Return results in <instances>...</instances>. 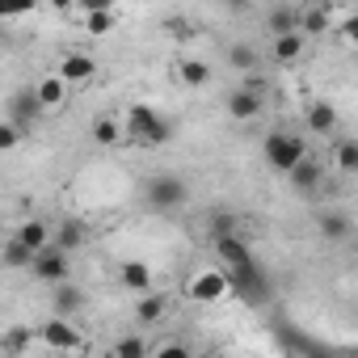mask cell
<instances>
[{"instance_id":"d6986e66","label":"cell","mask_w":358,"mask_h":358,"mask_svg":"<svg viewBox=\"0 0 358 358\" xmlns=\"http://www.w3.org/2000/svg\"><path fill=\"white\" fill-rule=\"evenodd\" d=\"M164 312H169V295H156V291H152V295H139V299H135V320H139V324H156Z\"/></svg>"},{"instance_id":"277c9868","label":"cell","mask_w":358,"mask_h":358,"mask_svg":"<svg viewBox=\"0 0 358 358\" xmlns=\"http://www.w3.org/2000/svg\"><path fill=\"white\" fill-rule=\"evenodd\" d=\"M262 152H266L270 169H274V173H287V177L308 160L303 139H299V135H291V131H270V135H266V143H262Z\"/></svg>"},{"instance_id":"4dcf8cb0","label":"cell","mask_w":358,"mask_h":358,"mask_svg":"<svg viewBox=\"0 0 358 358\" xmlns=\"http://www.w3.org/2000/svg\"><path fill=\"white\" fill-rule=\"evenodd\" d=\"M337 38H341L345 47H354V51H358V13H345V17L337 22Z\"/></svg>"},{"instance_id":"d6a6232c","label":"cell","mask_w":358,"mask_h":358,"mask_svg":"<svg viewBox=\"0 0 358 358\" xmlns=\"http://www.w3.org/2000/svg\"><path fill=\"white\" fill-rule=\"evenodd\" d=\"M26 341H30V329H9L5 333V354H17Z\"/></svg>"},{"instance_id":"ac0fdd59","label":"cell","mask_w":358,"mask_h":358,"mask_svg":"<svg viewBox=\"0 0 358 358\" xmlns=\"http://www.w3.org/2000/svg\"><path fill=\"white\" fill-rule=\"evenodd\" d=\"M51 308H55V316L72 320V316H76V312L85 308V295H80V287H72V282L55 287V295H51Z\"/></svg>"},{"instance_id":"f1b7e54d","label":"cell","mask_w":358,"mask_h":358,"mask_svg":"<svg viewBox=\"0 0 358 358\" xmlns=\"http://www.w3.org/2000/svg\"><path fill=\"white\" fill-rule=\"evenodd\" d=\"M211 236L220 241V236H241V220L232 215V211H215L211 215Z\"/></svg>"},{"instance_id":"ffe728a7","label":"cell","mask_w":358,"mask_h":358,"mask_svg":"<svg viewBox=\"0 0 358 358\" xmlns=\"http://www.w3.org/2000/svg\"><path fill=\"white\" fill-rule=\"evenodd\" d=\"M316 228H320L324 241H345V236H350V220H345L341 211H320V215H316Z\"/></svg>"},{"instance_id":"1f68e13d","label":"cell","mask_w":358,"mask_h":358,"mask_svg":"<svg viewBox=\"0 0 358 358\" xmlns=\"http://www.w3.org/2000/svg\"><path fill=\"white\" fill-rule=\"evenodd\" d=\"M152 358H194V354H190V345H182V341H164Z\"/></svg>"},{"instance_id":"9a60e30c","label":"cell","mask_w":358,"mask_h":358,"mask_svg":"<svg viewBox=\"0 0 358 358\" xmlns=\"http://www.w3.org/2000/svg\"><path fill=\"white\" fill-rule=\"evenodd\" d=\"M34 97H38L43 114H51V110H59V106L68 101V85H64L59 76H43V80L34 85Z\"/></svg>"},{"instance_id":"52a82bcc","label":"cell","mask_w":358,"mask_h":358,"mask_svg":"<svg viewBox=\"0 0 358 358\" xmlns=\"http://www.w3.org/2000/svg\"><path fill=\"white\" fill-rule=\"evenodd\" d=\"M38 282H51V287H64L68 282V274H72V253H64V249H47V253H38L34 257V270H30Z\"/></svg>"},{"instance_id":"2e32d148","label":"cell","mask_w":358,"mask_h":358,"mask_svg":"<svg viewBox=\"0 0 358 358\" xmlns=\"http://www.w3.org/2000/svg\"><path fill=\"white\" fill-rule=\"evenodd\" d=\"M228 114H232L236 122L257 118V114H262V93H257V89H236V93L228 97Z\"/></svg>"},{"instance_id":"cb8c5ba5","label":"cell","mask_w":358,"mask_h":358,"mask_svg":"<svg viewBox=\"0 0 358 358\" xmlns=\"http://www.w3.org/2000/svg\"><path fill=\"white\" fill-rule=\"evenodd\" d=\"M110 358H152V354H148V341L131 333V337H118V341H114Z\"/></svg>"},{"instance_id":"4316f807","label":"cell","mask_w":358,"mask_h":358,"mask_svg":"<svg viewBox=\"0 0 358 358\" xmlns=\"http://www.w3.org/2000/svg\"><path fill=\"white\" fill-rule=\"evenodd\" d=\"M333 9H303V34H329Z\"/></svg>"},{"instance_id":"7402d4cb","label":"cell","mask_w":358,"mask_h":358,"mask_svg":"<svg viewBox=\"0 0 358 358\" xmlns=\"http://www.w3.org/2000/svg\"><path fill=\"white\" fill-rule=\"evenodd\" d=\"M80 245H85V224H80V220H64V224L55 228V249L72 253V249H80Z\"/></svg>"},{"instance_id":"3957f363","label":"cell","mask_w":358,"mask_h":358,"mask_svg":"<svg viewBox=\"0 0 358 358\" xmlns=\"http://www.w3.org/2000/svg\"><path fill=\"white\" fill-rule=\"evenodd\" d=\"M143 203L152 211H160V215H173V211H182L190 203V190H186V182L177 173H156L143 186Z\"/></svg>"},{"instance_id":"e0dca14e","label":"cell","mask_w":358,"mask_h":358,"mask_svg":"<svg viewBox=\"0 0 358 358\" xmlns=\"http://www.w3.org/2000/svg\"><path fill=\"white\" fill-rule=\"evenodd\" d=\"M320 182H324V164H320V160H312V156L291 173V186H295L299 194H316V186H320Z\"/></svg>"},{"instance_id":"44dd1931","label":"cell","mask_w":358,"mask_h":358,"mask_svg":"<svg viewBox=\"0 0 358 358\" xmlns=\"http://www.w3.org/2000/svg\"><path fill=\"white\" fill-rule=\"evenodd\" d=\"M177 76H182V85H190V89L211 85V68H207V59H182V64H177Z\"/></svg>"},{"instance_id":"9c48e42d","label":"cell","mask_w":358,"mask_h":358,"mask_svg":"<svg viewBox=\"0 0 358 358\" xmlns=\"http://www.w3.org/2000/svg\"><path fill=\"white\" fill-rule=\"evenodd\" d=\"M266 30L270 38H282V34H299L303 30V9H291V5H278L266 13Z\"/></svg>"},{"instance_id":"d4e9b609","label":"cell","mask_w":358,"mask_h":358,"mask_svg":"<svg viewBox=\"0 0 358 358\" xmlns=\"http://www.w3.org/2000/svg\"><path fill=\"white\" fill-rule=\"evenodd\" d=\"M122 135H127V131L118 127V118H97V122H93V139H97L101 148H114Z\"/></svg>"},{"instance_id":"836d02e7","label":"cell","mask_w":358,"mask_h":358,"mask_svg":"<svg viewBox=\"0 0 358 358\" xmlns=\"http://www.w3.org/2000/svg\"><path fill=\"white\" fill-rule=\"evenodd\" d=\"M17 139H22V131H17L13 122L0 127V148H5V152H9V148H17Z\"/></svg>"},{"instance_id":"6da1fadb","label":"cell","mask_w":358,"mask_h":358,"mask_svg":"<svg viewBox=\"0 0 358 358\" xmlns=\"http://www.w3.org/2000/svg\"><path fill=\"white\" fill-rule=\"evenodd\" d=\"M215 253H220V262H224V274H228L236 299H245V303L270 299V274L257 266V257L249 253V245H245L241 236H220V241H215Z\"/></svg>"},{"instance_id":"8992f818","label":"cell","mask_w":358,"mask_h":358,"mask_svg":"<svg viewBox=\"0 0 358 358\" xmlns=\"http://www.w3.org/2000/svg\"><path fill=\"white\" fill-rule=\"evenodd\" d=\"M38 341L47 345V350H55V354H85V337H80V329L72 324V320H64V316H51L43 329H38Z\"/></svg>"},{"instance_id":"30bf717a","label":"cell","mask_w":358,"mask_h":358,"mask_svg":"<svg viewBox=\"0 0 358 358\" xmlns=\"http://www.w3.org/2000/svg\"><path fill=\"white\" fill-rule=\"evenodd\" d=\"M308 55V34H282V38H270V59L274 64H299Z\"/></svg>"},{"instance_id":"7a4b0ae2","label":"cell","mask_w":358,"mask_h":358,"mask_svg":"<svg viewBox=\"0 0 358 358\" xmlns=\"http://www.w3.org/2000/svg\"><path fill=\"white\" fill-rule=\"evenodd\" d=\"M127 135L139 143V148H164L169 139H173V122L169 118H160L152 106H131L127 110Z\"/></svg>"},{"instance_id":"484cf974","label":"cell","mask_w":358,"mask_h":358,"mask_svg":"<svg viewBox=\"0 0 358 358\" xmlns=\"http://www.w3.org/2000/svg\"><path fill=\"white\" fill-rule=\"evenodd\" d=\"M333 164H337L341 173H350V177H354V173H358V143H354V139H341V143H337V152H333Z\"/></svg>"},{"instance_id":"603a6c76","label":"cell","mask_w":358,"mask_h":358,"mask_svg":"<svg viewBox=\"0 0 358 358\" xmlns=\"http://www.w3.org/2000/svg\"><path fill=\"white\" fill-rule=\"evenodd\" d=\"M34 257H38V253H30L17 236L5 241V266H9V270H34Z\"/></svg>"},{"instance_id":"5bb4252c","label":"cell","mask_w":358,"mask_h":358,"mask_svg":"<svg viewBox=\"0 0 358 358\" xmlns=\"http://www.w3.org/2000/svg\"><path fill=\"white\" fill-rule=\"evenodd\" d=\"M118 282L131 291V295H152V266L148 262H127L118 270Z\"/></svg>"},{"instance_id":"f546056e","label":"cell","mask_w":358,"mask_h":358,"mask_svg":"<svg viewBox=\"0 0 358 358\" xmlns=\"http://www.w3.org/2000/svg\"><path fill=\"white\" fill-rule=\"evenodd\" d=\"M85 30H89V34H110V30H114V13H110V9L85 13Z\"/></svg>"},{"instance_id":"83f0119b","label":"cell","mask_w":358,"mask_h":358,"mask_svg":"<svg viewBox=\"0 0 358 358\" xmlns=\"http://www.w3.org/2000/svg\"><path fill=\"white\" fill-rule=\"evenodd\" d=\"M228 64L241 68V72H253V68H257V51H253L249 43H236V47H228Z\"/></svg>"},{"instance_id":"5b68a950","label":"cell","mask_w":358,"mask_h":358,"mask_svg":"<svg viewBox=\"0 0 358 358\" xmlns=\"http://www.w3.org/2000/svg\"><path fill=\"white\" fill-rule=\"evenodd\" d=\"M228 295H232V282L224 270H194L186 278V299L194 303H224Z\"/></svg>"},{"instance_id":"8fae6325","label":"cell","mask_w":358,"mask_h":358,"mask_svg":"<svg viewBox=\"0 0 358 358\" xmlns=\"http://www.w3.org/2000/svg\"><path fill=\"white\" fill-rule=\"evenodd\" d=\"M38 114H43V106H38V97H34V89H30V93H17V97L9 101V122H13L17 131H30Z\"/></svg>"},{"instance_id":"ba28073f","label":"cell","mask_w":358,"mask_h":358,"mask_svg":"<svg viewBox=\"0 0 358 358\" xmlns=\"http://www.w3.org/2000/svg\"><path fill=\"white\" fill-rule=\"evenodd\" d=\"M55 76H59L64 85H85V80H93V76H97V59H93L89 51H68V55L59 59Z\"/></svg>"},{"instance_id":"4fadbf2b","label":"cell","mask_w":358,"mask_h":358,"mask_svg":"<svg viewBox=\"0 0 358 358\" xmlns=\"http://www.w3.org/2000/svg\"><path fill=\"white\" fill-rule=\"evenodd\" d=\"M13 236H17V241L30 249V253H47V249L55 245V236H51V228H47L43 220H26V224H22Z\"/></svg>"},{"instance_id":"7c38bea8","label":"cell","mask_w":358,"mask_h":358,"mask_svg":"<svg viewBox=\"0 0 358 358\" xmlns=\"http://www.w3.org/2000/svg\"><path fill=\"white\" fill-rule=\"evenodd\" d=\"M303 122H308L312 135H333V131H337V106H329V101H312V106L303 110Z\"/></svg>"}]
</instances>
